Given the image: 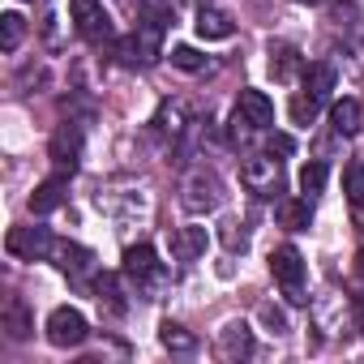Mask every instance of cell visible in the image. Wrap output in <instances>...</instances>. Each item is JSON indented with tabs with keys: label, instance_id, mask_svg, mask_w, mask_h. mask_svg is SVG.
<instances>
[{
	"label": "cell",
	"instance_id": "obj_1",
	"mask_svg": "<svg viewBox=\"0 0 364 364\" xmlns=\"http://www.w3.org/2000/svg\"><path fill=\"white\" fill-rule=\"evenodd\" d=\"M240 180H245V189L257 193V198H274L283 189V171H279V159L274 150L270 154H249L240 163Z\"/></svg>",
	"mask_w": 364,
	"mask_h": 364
},
{
	"label": "cell",
	"instance_id": "obj_2",
	"mask_svg": "<svg viewBox=\"0 0 364 364\" xmlns=\"http://www.w3.org/2000/svg\"><path fill=\"white\" fill-rule=\"evenodd\" d=\"M270 274H274V283L283 287L287 300L304 304V257H300L291 245H283V249L270 253Z\"/></svg>",
	"mask_w": 364,
	"mask_h": 364
},
{
	"label": "cell",
	"instance_id": "obj_3",
	"mask_svg": "<svg viewBox=\"0 0 364 364\" xmlns=\"http://www.w3.org/2000/svg\"><path fill=\"white\" fill-rule=\"evenodd\" d=\"M86 334H90V326L77 309H69V304L52 309V317H48V343L52 347H82Z\"/></svg>",
	"mask_w": 364,
	"mask_h": 364
},
{
	"label": "cell",
	"instance_id": "obj_4",
	"mask_svg": "<svg viewBox=\"0 0 364 364\" xmlns=\"http://www.w3.org/2000/svg\"><path fill=\"white\" fill-rule=\"evenodd\" d=\"M73 22H77V35L86 43H103L112 39V18L99 0H73Z\"/></svg>",
	"mask_w": 364,
	"mask_h": 364
},
{
	"label": "cell",
	"instance_id": "obj_5",
	"mask_svg": "<svg viewBox=\"0 0 364 364\" xmlns=\"http://www.w3.org/2000/svg\"><path fill=\"white\" fill-rule=\"evenodd\" d=\"M219 198H223V189H219L215 171H193V176L185 180V210H189V215H206V210H215Z\"/></svg>",
	"mask_w": 364,
	"mask_h": 364
},
{
	"label": "cell",
	"instance_id": "obj_6",
	"mask_svg": "<svg viewBox=\"0 0 364 364\" xmlns=\"http://www.w3.org/2000/svg\"><path fill=\"white\" fill-rule=\"evenodd\" d=\"M236 124H245V129H270L274 124V103L262 95V90H240V99H236Z\"/></svg>",
	"mask_w": 364,
	"mask_h": 364
},
{
	"label": "cell",
	"instance_id": "obj_7",
	"mask_svg": "<svg viewBox=\"0 0 364 364\" xmlns=\"http://www.w3.org/2000/svg\"><path fill=\"white\" fill-rule=\"evenodd\" d=\"M124 274L141 287V283H163V266H159V257H154V249L150 245H129L124 249Z\"/></svg>",
	"mask_w": 364,
	"mask_h": 364
},
{
	"label": "cell",
	"instance_id": "obj_8",
	"mask_svg": "<svg viewBox=\"0 0 364 364\" xmlns=\"http://www.w3.org/2000/svg\"><path fill=\"white\" fill-rule=\"evenodd\" d=\"M5 245H9V253H14V257H26V262H35V257H48V253H52V236H48L43 228H14Z\"/></svg>",
	"mask_w": 364,
	"mask_h": 364
},
{
	"label": "cell",
	"instance_id": "obj_9",
	"mask_svg": "<svg viewBox=\"0 0 364 364\" xmlns=\"http://www.w3.org/2000/svg\"><path fill=\"white\" fill-rule=\"evenodd\" d=\"M48 154H52V163H56L60 171H73V167H77V154H82V133H77V124H60V129L52 133Z\"/></svg>",
	"mask_w": 364,
	"mask_h": 364
},
{
	"label": "cell",
	"instance_id": "obj_10",
	"mask_svg": "<svg viewBox=\"0 0 364 364\" xmlns=\"http://www.w3.org/2000/svg\"><path fill=\"white\" fill-rule=\"evenodd\" d=\"M206 245H210L206 228H176L171 232V257L176 262H198L206 253Z\"/></svg>",
	"mask_w": 364,
	"mask_h": 364
},
{
	"label": "cell",
	"instance_id": "obj_11",
	"mask_svg": "<svg viewBox=\"0 0 364 364\" xmlns=\"http://www.w3.org/2000/svg\"><path fill=\"white\" fill-rule=\"evenodd\" d=\"M193 31H198L206 43H219V39H232V35H236V22H232L223 9L202 5V9H198V22H193Z\"/></svg>",
	"mask_w": 364,
	"mask_h": 364
},
{
	"label": "cell",
	"instance_id": "obj_12",
	"mask_svg": "<svg viewBox=\"0 0 364 364\" xmlns=\"http://www.w3.org/2000/svg\"><path fill=\"white\" fill-rule=\"evenodd\" d=\"M219 351H223L228 360H245V355H253V330H249L245 321H228V326L219 330Z\"/></svg>",
	"mask_w": 364,
	"mask_h": 364
},
{
	"label": "cell",
	"instance_id": "obj_13",
	"mask_svg": "<svg viewBox=\"0 0 364 364\" xmlns=\"http://www.w3.org/2000/svg\"><path fill=\"white\" fill-rule=\"evenodd\" d=\"M159 343H163L171 355H193V351H198V334L185 330V326H176V321H163V326H159Z\"/></svg>",
	"mask_w": 364,
	"mask_h": 364
},
{
	"label": "cell",
	"instance_id": "obj_14",
	"mask_svg": "<svg viewBox=\"0 0 364 364\" xmlns=\"http://www.w3.org/2000/svg\"><path fill=\"white\" fill-rule=\"evenodd\" d=\"M5 330H9V338H31V330H35V317H31V309H26V300L22 296H9V304H5Z\"/></svg>",
	"mask_w": 364,
	"mask_h": 364
},
{
	"label": "cell",
	"instance_id": "obj_15",
	"mask_svg": "<svg viewBox=\"0 0 364 364\" xmlns=\"http://www.w3.org/2000/svg\"><path fill=\"white\" fill-rule=\"evenodd\" d=\"M60 206H65V180H60V176L43 180V185L31 193V210H35V215H52V210H60Z\"/></svg>",
	"mask_w": 364,
	"mask_h": 364
},
{
	"label": "cell",
	"instance_id": "obj_16",
	"mask_svg": "<svg viewBox=\"0 0 364 364\" xmlns=\"http://www.w3.org/2000/svg\"><path fill=\"white\" fill-rule=\"evenodd\" d=\"M279 223H283L287 232H309V223H313L309 198H287V202H279Z\"/></svg>",
	"mask_w": 364,
	"mask_h": 364
},
{
	"label": "cell",
	"instance_id": "obj_17",
	"mask_svg": "<svg viewBox=\"0 0 364 364\" xmlns=\"http://www.w3.org/2000/svg\"><path fill=\"white\" fill-rule=\"evenodd\" d=\"M304 90L313 99H330V90H334V65H326V60L304 65Z\"/></svg>",
	"mask_w": 364,
	"mask_h": 364
},
{
	"label": "cell",
	"instance_id": "obj_18",
	"mask_svg": "<svg viewBox=\"0 0 364 364\" xmlns=\"http://www.w3.org/2000/svg\"><path fill=\"white\" fill-rule=\"evenodd\" d=\"M60 270H82L86 262H90V249H82V245H69V240H52V253H48Z\"/></svg>",
	"mask_w": 364,
	"mask_h": 364
},
{
	"label": "cell",
	"instance_id": "obj_19",
	"mask_svg": "<svg viewBox=\"0 0 364 364\" xmlns=\"http://www.w3.org/2000/svg\"><path fill=\"white\" fill-rule=\"evenodd\" d=\"M296 69H300V52L296 48H287V43L270 48V73H274V82H291Z\"/></svg>",
	"mask_w": 364,
	"mask_h": 364
},
{
	"label": "cell",
	"instance_id": "obj_20",
	"mask_svg": "<svg viewBox=\"0 0 364 364\" xmlns=\"http://www.w3.org/2000/svg\"><path fill=\"white\" fill-rule=\"evenodd\" d=\"M330 120H334V129H338V133H355V129L364 124V107H360L355 99H338V103H334V112H330Z\"/></svg>",
	"mask_w": 364,
	"mask_h": 364
},
{
	"label": "cell",
	"instance_id": "obj_21",
	"mask_svg": "<svg viewBox=\"0 0 364 364\" xmlns=\"http://www.w3.org/2000/svg\"><path fill=\"white\" fill-rule=\"evenodd\" d=\"M22 35H26L22 14H5V18H0V52H18Z\"/></svg>",
	"mask_w": 364,
	"mask_h": 364
},
{
	"label": "cell",
	"instance_id": "obj_22",
	"mask_svg": "<svg viewBox=\"0 0 364 364\" xmlns=\"http://www.w3.org/2000/svg\"><path fill=\"white\" fill-rule=\"evenodd\" d=\"M326 176H330V171H326V163H321V159H313V163H304V167H300V193H309V198H317V193L326 189Z\"/></svg>",
	"mask_w": 364,
	"mask_h": 364
},
{
	"label": "cell",
	"instance_id": "obj_23",
	"mask_svg": "<svg viewBox=\"0 0 364 364\" xmlns=\"http://www.w3.org/2000/svg\"><path fill=\"white\" fill-rule=\"evenodd\" d=\"M343 193H347L351 206H364V163H351L343 171Z\"/></svg>",
	"mask_w": 364,
	"mask_h": 364
},
{
	"label": "cell",
	"instance_id": "obj_24",
	"mask_svg": "<svg viewBox=\"0 0 364 364\" xmlns=\"http://www.w3.org/2000/svg\"><path fill=\"white\" fill-rule=\"evenodd\" d=\"M219 240H223V249H228V253H245V249H249V236L240 232V223H236V219H223V223H219Z\"/></svg>",
	"mask_w": 364,
	"mask_h": 364
},
{
	"label": "cell",
	"instance_id": "obj_25",
	"mask_svg": "<svg viewBox=\"0 0 364 364\" xmlns=\"http://www.w3.org/2000/svg\"><path fill=\"white\" fill-rule=\"evenodd\" d=\"M99 304H107V313H124V300H120V283H116V274H103V279H99Z\"/></svg>",
	"mask_w": 364,
	"mask_h": 364
},
{
	"label": "cell",
	"instance_id": "obj_26",
	"mask_svg": "<svg viewBox=\"0 0 364 364\" xmlns=\"http://www.w3.org/2000/svg\"><path fill=\"white\" fill-rule=\"evenodd\" d=\"M171 65H176V69H185V73H202V69H206V56H198L193 48L180 43V48H171Z\"/></svg>",
	"mask_w": 364,
	"mask_h": 364
},
{
	"label": "cell",
	"instance_id": "obj_27",
	"mask_svg": "<svg viewBox=\"0 0 364 364\" xmlns=\"http://www.w3.org/2000/svg\"><path fill=\"white\" fill-rule=\"evenodd\" d=\"M317 103H321V99H313V95H296V99H291V120H296V124H313V120H317Z\"/></svg>",
	"mask_w": 364,
	"mask_h": 364
},
{
	"label": "cell",
	"instance_id": "obj_28",
	"mask_svg": "<svg viewBox=\"0 0 364 364\" xmlns=\"http://www.w3.org/2000/svg\"><path fill=\"white\" fill-rule=\"evenodd\" d=\"M180 120H185V107H180V103H167V107L159 112V124H163L167 133H180V129H185Z\"/></svg>",
	"mask_w": 364,
	"mask_h": 364
},
{
	"label": "cell",
	"instance_id": "obj_29",
	"mask_svg": "<svg viewBox=\"0 0 364 364\" xmlns=\"http://www.w3.org/2000/svg\"><path fill=\"white\" fill-rule=\"evenodd\" d=\"M262 321H266L274 334H287V317H283V309H274V304H262Z\"/></svg>",
	"mask_w": 364,
	"mask_h": 364
},
{
	"label": "cell",
	"instance_id": "obj_30",
	"mask_svg": "<svg viewBox=\"0 0 364 364\" xmlns=\"http://www.w3.org/2000/svg\"><path fill=\"white\" fill-rule=\"evenodd\" d=\"M270 150H279V154H291V150H296V141H291L287 133H274V137H270Z\"/></svg>",
	"mask_w": 364,
	"mask_h": 364
},
{
	"label": "cell",
	"instance_id": "obj_31",
	"mask_svg": "<svg viewBox=\"0 0 364 364\" xmlns=\"http://www.w3.org/2000/svg\"><path fill=\"white\" fill-rule=\"evenodd\" d=\"M355 262H360V274H364V245H360V253H355Z\"/></svg>",
	"mask_w": 364,
	"mask_h": 364
},
{
	"label": "cell",
	"instance_id": "obj_32",
	"mask_svg": "<svg viewBox=\"0 0 364 364\" xmlns=\"http://www.w3.org/2000/svg\"><path fill=\"white\" fill-rule=\"evenodd\" d=\"M360 326H364V296H360Z\"/></svg>",
	"mask_w": 364,
	"mask_h": 364
},
{
	"label": "cell",
	"instance_id": "obj_33",
	"mask_svg": "<svg viewBox=\"0 0 364 364\" xmlns=\"http://www.w3.org/2000/svg\"><path fill=\"white\" fill-rule=\"evenodd\" d=\"M309 5H317V0H309Z\"/></svg>",
	"mask_w": 364,
	"mask_h": 364
}]
</instances>
